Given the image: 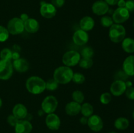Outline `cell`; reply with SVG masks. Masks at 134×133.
Here are the masks:
<instances>
[{"instance_id":"6da1fadb","label":"cell","mask_w":134,"mask_h":133,"mask_svg":"<svg viewBox=\"0 0 134 133\" xmlns=\"http://www.w3.org/2000/svg\"><path fill=\"white\" fill-rule=\"evenodd\" d=\"M26 87L30 93L39 95L46 89V82L41 77L33 76L26 80Z\"/></svg>"},{"instance_id":"7a4b0ae2","label":"cell","mask_w":134,"mask_h":133,"mask_svg":"<svg viewBox=\"0 0 134 133\" xmlns=\"http://www.w3.org/2000/svg\"><path fill=\"white\" fill-rule=\"evenodd\" d=\"M73 73V70L69 66H59L54 72L53 79L58 84H67L72 80Z\"/></svg>"},{"instance_id":"3957f363","label":"cell","mask_w":134,"mask_h":133,"mask_svg":"<svg viewBox=\"0 0 134 133\" xmlns=\"http://www.w3.org/2000/svg\"><path fill=\"white\" fill-rule=\"evenodd\" d=\"M126 34V29L122 25L113 23L109 27V37L111 41L113 43H122V41L125 39Z\"/></svg>"},{"instance_id":"277c9868","label":"cell","mask_w":134,"mask_h":133,"mask_svg":"<svg viewBox=\"0 0 134 133\" xmlns=\"http://www.w3.org/2000/svg\"><path fill=\"white\" fill-rule=\"evenodd\" d=\"M7 29L11 35H19L24 31V23L20 18L15 17L8 22Z\"/></svg>"},{"instance_id":"5b68a950","label":"cell","mask_w":134,"mask_h":133,"mask_svg":"<svg viewBox=\"0 0 134 133\" xmlns=\"http://www.w3.org/2000/svg\"><path fill=\"white\" fill-rule=\"evenodd\" d=\"M58 102L57 99L53 95H48L43 99L41 103L42 110L44 113L49 114L54 113L57 109Z\"/></svg>"},{"instance_id":"8992f818","label":"cell","mask_w":134,"mask_h":133,"mask_svg":"<svg viewBox=\"0 0 134 133\" xmlns=\"http://www.w3.org/2000/svg\"><path fill=\"white\" fill-rule=\"evenodd\" d=\"M81 54L75 50H69L65 52L62 57L63 63L67 66H74L79 64L81 59Z\"/></svg>"},{"instance_id":"52a82bcc","label":"cell","mask_w":134,"mask_h":133,"mask_svg":"<svg viewBox=\"0 0 134 133\" xmlns=\"http://www.w3.org/2000/svg\"><path fill=\"white\" fill-rule=\"evenodd\" d=\"M13 70L11 61L0 59V80H7L10 79L13 76Z\"/></svg>"},{"instance_id":"ba28073f","label":"cell","mask_w":134,"mask_h":133,"mask_svg":"<svg viewBox=\"0 0 134 133\" xmlns=\"http://www.w3.org/2000/svg\"><path fill=\"white\" fill-rule=\"evenodd\" d=\"M130 18V12L125 7H119L114 11L112 18L115 23L121 24Z\"/></svg>"},{"instance_id":"9c48e42d","label":"cell","mask_w":134,"mask_h":133,"mask_svg":"<svg viewBox=\"0 0 134 133\" xmlns=\"http://www.w3.org/2000/svg\"><path fill=\"white\" fill-rule=\"evenodd\" d=\"M57 10L52 3H42L41 5L40 13L43 17L47 19H51L56 16Z\"/></svg>"},{"instance_id":"30bf717a","label":"cell","mask_w":134,"mask_h":133,"mask_svg":"<svg viewBox=\"0 0 134 133\" xmlns=\"http://www.w3.org/2000/svg\"><path fill=\"white\" fill-rule=\"evenodd\" d=\"M126 89V82L124 81L116 80L111 84V87H110V91L114 96H119L125 93Z\"/></svg>"},{"instance_id":"8fae6325","label":"cell","mask_w":134,"mask_h":133,"mask_svg":"<svg viewBox=\"0 0 134 133\" xmlns=\"http://www.w3.org/2000/svg\"><path fill=\"white\" fill-rule=\"evenodd\" d=\"M88 126L92 131L99 132L103 127V122L102 119L98 115H92L88 117Z\"/></svg>"},{"instance_id":"7c38bea8","label":"cell","mask_w":134,"mask_h":133,"mask_svg":"<svg viewBox=\"0 0 134 133\" xmlns=\"http://www.w3.org/2000/svg\"><path fill=\"white\" fill-rule=\"evenodd\" d=\"M45 123L47 127L52 130H57L60 129L61 121L58 116L55 113H52L47 115L46 117Z\"/></svg>"},{"instance_id":"4fadbf2b","label":"cell","mask_w":134,"mask_h":133,"mask_svg":"<svg viewBox=\"0 0 134 133\" xmlns=\"http://www.w3.org/2000/svg\"><path fill=\"white\" fill-rule=\"evenodd\" d=\"M89 40L88 34L84 30H77L73 35V43L78 46H83L88 43Z\"/></svg>"},{"instance_id":"5bb4252c","label":"cell","mask_w":134,"mask_h":133,"mask_svg":"<svg viewBox=\"0 0 134 133\" xmlns=\"http://www.w3.org/2000/svg\"><path fill=\"white\" fill-rule=\"evenodd\" d=\"M109 5L103 0H99L94 3L92 7V12L98 16H103L109 11Z\"/></svg>"},{"instance_id":"9a60e30c","label":"cell","mask_w":134,"mask_h":133,"mask_svg":"<svg viewBox=\"0 0 134 133\" xmlns=\"http://www.w3.org/2000/svg\"><path fill=\"white\" fill-rule=\"evenodd\" d=\"M32 129V124L27 120H19L14 126L15 133H30Z\"/></svg>"},{"instance_id":"2e32d148","label":"cell","mask_w":134,"mask_h":133,"mask_svg":"<svg viewBox=\"0 0 134 133\" xmlns=\"http://www.w3.org/2000/svg\"><path fill=\"white\" fill-rule=\"evenodd\" d=\"M122 70L128 76H134V56L132 55L124 59L122 64Z\"/></svg>"},{"instance_id":"e0dca14e","label":"cell","mask_w":134,"mask_h":133,"mask_svg":"<svg viewBox=\"0 0 134 133\" xmlns=\"http://www.w3.org/2000/svg\"><path fill=\"white\" fill-rule=\"evenodd\" d=\"M13 69L18 72H26L29 69V63L24 58H18L14 60L13 63Z\"/></svg>"},{"instance_id":"ac0fdd59","label":"cell","mask_w":134,"mask_h":133,"mask_svg":"<svg viewBox=\"0 0 134 133\" xmlns=\"http://www.w3.org/2000/svg\"><path fill=\"white\" fill-rule=\"evenodd\" d=\"M13 115L18 119H24L27 115V108L21 103L16 104L13 108Z\"/></svg>"},{"instance_id":"d6986e66","label":"cell","mask_w":134,"mask_h":133,"mask_svg":"<svg viewBox=\"0 0 134 133\" xmlns=\"http://www.w3.org/2000/svg\"><path fill=\"white\" fill-rule=\"evenodd\" d=\"M24 30L30 33H35L37 32L39 29V23L35 18H29L27 20L24 22Z\"/></svg>"},{"instance_id":"ffe728a7","label":"cell","mask_w":134,"mask_h":133,"mask_svg":"<svg viewBox=\"0 0 134 133\" xmlns=\"http://www.w3.org/2000/svg\"><path fill=\"white\" fill-rule=\"evenodd\" d=\"M81 105L75 101H71L66 104L65 108V112L70 116H77L81 112Z\"/></svg>"},{"instance_id":"44dd1931","label":"cell","mask_w":134,"mask_h":133,"mask_svg":"<svg viewBox=\"0 0 134 133\" xmlns=\"http://www.w3.org/2000/svg\"><path fill=\"white\" fill-rule=\"evenodd\" d=\"M79 25L81 29L87 32V31H91L94 28L95 26V22L92 17L86 16L81 20Z\"/></svg>"},{"instance_id":"7402d4cb","label":"cell","mask_w":134,"mask_h":133,"mask_svg":"<svg viewBox=\"0 0 134 133\" xmlns=\"http://www.w3.org/2000/svg\"><path fill=\"white\" fill-rule=\"evenodd\" d=\"M122 48L123 50L128 53L134 52V39L132 38H125L122 41Z\"/></svg>"},{"instance_id":"603a6c76","label":"cell","mask_w":134,"mask_h":133,"mask_svg":"<svg viewBox=\"0 0 134 133\" xmlns=\"http://www.w3.org/2000/svg\"><path fill=\"white\" fill-rule=\"evenodd\" d=\"M129 125V120L126 117H120L116 119L115 121V123H114V125H115L116 129L121 130H126V129H128Z\"/></svg>"},{"instance_id":"cb8c5ba5","label":"cell","mask_w":134,"mask_h":133,"mask_svg":"<svg viewBox=\"0 0 134 133\" xmlns=\"http://www.w3.org/2000/svg\"><path fill=\"white\" fill-rule=\"evenodd\" d=\"M81 112L82 116L85 117H89L92 116L94 113V108L91 104L88 102H85L81 105Z\"/></svg>"},{"instance_id":"d4e9b609","label":"cell","mask_w":134,"mask_h":133,"mask_svg":"<svg viewBox=\"0 0 134 133\" xmlns=\"http://www.w3.org/2000/svg\"><path fill=\"white\" fill-rule=\"evenodd\" d=\"M0 58L1 60L11 61L13 59V52L9 48H3L0 52Z\"/></svg>"},{"instance_id":"484cf974","label":"cell","mask_w":134,"mask_h":133,"mask_svg":"<svg viewBox=\"0 0 134 133\" xmlns=\"http://www.w3.org/2000/svg\"><path fill=\"white\" fill-rule=\"evenodd\" d=\"M79 65L82 69H90L93 65V60L92 58H85V57H82V59H80Z\"/></svg>"},{"instance_id":"4316f807","label":"cell","mask_w":134,"mask_h":133,"mask_svg":"<svg viewBox=\"0 0 134 133\" xmlns=\"http://www.w3.org/2000/svg\"><path fill=\"white\" fill-rule=\"evenodd\" d=\"M72 98H73V101L81 104L83 102L84 100H85V95L81 91L76 90V91H73V93H72Z\"/></svg>"},{"instance_id":"83f0119b","label":"cell","mask_w":134,"mask_h":133,"mask_svg":"<svg viewBox=\"0 0 134 133\" xmlns=\"http://www.w3.org/2000/svg\"><path fill=\"white\" fill-rule=\"evenodd\" d=\"M9 32L7 27L3 26H0V42H5L9 37Z\"/></svg>"},{"instance_id":"f1b7e54d","label":"cell","mask_w":134,"mask_h":133,"mask_svg":"<svg viewBox=\"0 0 134 133\" xmlns=\"http://www.w3.org/2000/svg\"><path fill=\"white\" fill-rule=\"evenodd\" d=\"M94 50L90 47H85L83 49L81 50V56L82 57H85V58H92L93 56H94Z\"/></svg>"},{"instance_id":"f546056e","label":"cell","mask_w":134,"mask_h":133,"mask_svg":"<svg viewBox=\"0 0 134 133\" xmlns=\"http://www.w3.org/2000/svg\"><path fill=\"white\" fill-rule=\"evenodd\" d=\"M114 23L112 17L108 16H103L101 18V24L105 27H110Z\"/></svg>"},{"instance_id":"4dcf8cb0","label":"cell","mask_w":134,"mask_h":133,"mask_svg":"<svg viewBox=\"0 0 134 133\" xmlns=\"http://www.w3.org/2000/svg\"><path fill=\"white\" fill-rule=\"evenodd\" d=\"M72 80L74 83H77V84H82L85 82V77L82 74L79 72L73 73V78Z\"/></svg>"},{"instance_id":"1f68e13d","label":"cell","mask_w":134,"mask_h":133,"mask_svg":"<svg viewBox=\"0 0 134 133\" xmlns=\"http://www.w3.org/2000/svg\"><path fill=\"white\" fill-rule=\"evenodd\" d=\"M58 83L54 79L48 80L46 82V89L48 91H54L58 87Z\"/></svg>"},{"instance_id":"d6a6232c","label":"cell","mask_w":134,"mask_h":133,"mask_svg":"<svg viewBox=\"0 0 134 133\" xmlns=\"http://www.w3.org/2000/svg\"><path fill=\"white\" fill-rule=\"evenodd\" d=\"M111 99L112 96L109 93H103L100 96V102L103 104H108L109 103H110Z\"/></svg>"},{"instance_id":"836d02e7","label":"cell","mask_w":134,"mask_h":133,"mask_svg":"<svg viewBox=\"0 0 134 133\" xmlns=\"http://www.w3.org/2000/svg\"><path fill=\"white\" fill-rule=\"evenodd\" d=\"M125 93L128 99H129L130 100H134V87H132H132H127Z\"/></svg>"},{"instance_id":"e575fe53","label":"cell","mask_w":134,"mask_h":133,"mask_svg":"<svg viewBox=\"0 0 134 133\" xmlns=\"http://www.w3.org/2000/svg\"><path fill=\"white\" fill-rule=\"evenodd\" d=\"M19 121V119L16 118L13 115H10V116H8L7 117V122L10 126H15V125H16V123H18V121Z\"/></svg>"},{"instance_id":"d590c367","label":"cell","mask_w":134,"mask_h":133,"mask_svg":"<svg viewBox=\"0 0 134 133\" xmlns=\"http://www.w3.org/2000/svg\"><path fill=\"white\" fill-rule=\"evenodd\" d=\"M116 80H122L125 82V80H126L128 78V76L124 72L123 70H120L119 71L116 73Z\"/></svg>"},{"instance_id":"8d00e7d4","label":"cell","mask_w":134,"mask_h":133,"mask_svg":"<svg viewBox=\"0 0 134 133\" xmlns=\"http://www.w3.org/2000/svg\"><path fill=\"white\" fill-rule=\"evenodd\" d=\"M125 8L130 13L134 11V0H128L126 1Z\"/></svg>"},{"instance_id":"74e56055","label":"cell","mask_w":134,"mask_h":133,"mask_svg":"<svg viewBox=\"0 0 134 133\" xmlns=\"http://www.w3.org/2000/svg\"><path fill=\"white\" fill-rule=\"evenodd\" d=\"M51 2L56 8H60L65 3V0H51Z\"/></svg>"},{"instance_id":"f35d334b","label":"cell","mask_w":134,"mask_h":133,"mask_svg":"<svg viewBox=\"0 0 134 133\" xmlns=\"http://www.w3.org/2000/svg\"><path fill=\"white\" fill-rule=\"evenodd\" d=\"M106 3L108 5H117V3L119 0H105Z\"/></svg>"},{"instance_id":"ab89813d","label":"cell","mask_w":134,"mask_h":133,"mask_svg":"<svg viewBox=\"0 0 134 133\" xmlns=\"http://www.w3.org/2000/svg\"><path fill=\"white\" fill-rule=\"evenodd\" d=\"M88 117L83 116V117H82L80 119V123H81L82 125H86V124L88 123Z\"/></svg>"},{"instance_id":"60d3db41","label":"cell","mask_w":134,"mask_h":133,"mask_svg":"<svg viewBox=\"0 0 134 133\" xmlns=\"http://www.w3.org/2000/svg\"><path fill=\"white\" fill-rule=\"evenodd\" d=\"M117 5L119 6V7H125L126 1L125 0H119Z\"/></svg>"},{"instance_id":"b9f144b4","label":"cell","mask_w":134,"mask_h":133,"mask_svg":"<svg viewBox=\"0 0 134 133\" xmlns=\"http://www.w3.org/2000/svg\"><path fill=\"white\" fill-rule=\"evenodd\" d=\"M20 19L22 20L24 22L25 21L27 20L28 19L29 16H27V14H21L20 17Z\"/></svg>"},{"instance_id":"7bdbcfd3","label":"cell","mask_w":134,"mask_h":133,"mask_svg":"<svg viewBox=\"0 0 134 133\" xmlns=\"http://www.w3.org/2000/svg\"><path fill=\"white\" fill-rule=\"evenodd\" d=\"M126 82V85L127 87H130L132 86V83L130 82V81H127V82Z\"/></svg>"},{"instance_id":"ee69618b","label":"cell","mask_w":134,"mask_h":133,"mask_svg":"<svg viewBox=\"0 0 134 133\" xmlns=\"http://www.w3.org/2000/svg\"><path fill=\"white\" fill-rule=\"evenodd\" d=\"M2 100H1V99L0 98V108H1V106H2Z\"/></svg>"},{"instance_id":"f6af8a7d","label":"cell","mask_w":134,"mask_h":133,"mask_svg":"<svg viewBox=\"0 0 134 133\" xmlns=\"http://www.w3.org/2000/svg\"><path fill=\"white\" fill-rule=\"evenodd\" d=\"M132 116H133V118L134 119V111L133 112V113H132Z\"/></svg>"},{"instance_id":"bcb514c9","label":"cell","mask_w":134,"mask_h":133,"mask_svg":"<svg viewBox=\"0 0 134 133\" xmlns=\"http://www.w3.org/2000/svg\"><path fill=\"white\" fill-rule=\"evenodd\" d=\"M109 133H116V132H110Z\"/></svg>"},{"instance_id":"7dc6e473","label":"cell","mask_w":134,"mask_h":133,"mask_svg":"<svg viewBox=\"0 0 134 133\" xmlns=\"http://www.w3.org/2000/svg\"><path fill=\"white\" fill-rule=\"evenodd\" d=\"M133 28H134V21H133Z\"/></svg>"}]
</instances>
